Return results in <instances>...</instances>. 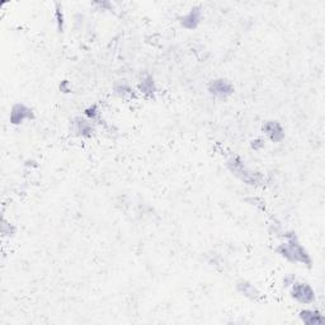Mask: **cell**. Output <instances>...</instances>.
Returning a JSON list of instances; mask_svg holds the SVG:
<instances>
[{
  "instance_id": "3",
  "label": "cell",
  "mask_w": 325,
  "mask_h": 325,
  "mask_svg": "<svg viewBox=\"0 0 325 325\" xmlns=\"http://www.w3.org/2000/svg\"><path fill=\"white\" fill-rule=\"evenodd\" d=\"M208 91H210V93L213 94V96L225 98V97L230 96L234 89H232V86L227 82V80L217 79L211 82L210 87H208Z\"/></svg>"
},
{
  "instance_id": "5",
  "label": "cell",
  "mask_w": 325,
  "mask_h": 325,
  "mask_svg": "<svg viewBox=\"0 0 325 325\" xmlns=\"http://www.w3.org/2000/svg\"><path fill=\"white\" fill-rule=\"evenodd\" d=\"M263 131L268 135V137L272 140V141L278 142L285 137V133H283V130L282 127H281V125L278 122H275V121H269V122H267L266 125L263 126Z\"/></svg>"
},
{
  "instance_id": "6",
  "label": "cell",
  "mask_w": 325,
  "mask_h": 325,
  "mask_svg": "<svg viewBox=\"0 0 325 325\" xmlns=\"http://www.w3.org/2000/svg\"><path fill=\"white\" fill-rule=\"evenodd\" d=\"M300 319L307 325H319L324 322V317L319 311L315 310H302L300 312Z\"/></svg>"
},
{
  "instance_id": "8",
  "label": "cell",
  "mask_w": 325,
  "mask_h": 325,
  "mask_svg": "<svg viewBox=\"0 0 325 325\" xmlns=\"http://www.w3.org/2000/svg\"><path fill=\"white\" fill-rule=\"evenodd\" d=\"M237 288H239V291L242 293V295L248 296V297H252V299H254V297L258 295V292H257V290L254 288V286H252L251 283H248V282L239 283V285H237Z\"/></svg>"
},
{
  "instance_id": "7",
  "label": "cell",
  "mask_w": 325,
  "mask_h": 325,
  "mask_svg": "<svg viewBox=\"0 0 325 325\" xmlns=\"http://www.w3.org/2000/svg\"><path fill=\"white\" fill-rule=\"evenodd\" d=\"M198 22H200V12L192 11L188 16L184 17L182 24H183L186 28H195V27L198 24Z\"/></svg>"
},
{
  "instance_id": "2",
  "label": "cell",
  "mask_w": 325,
  "mask_h": 325,
  "mask_svg": "<svg viewBox=\"0 0 325 325\" xmlns=\"http://www.w3.org/2000/svg\"><path fill=\"white\" fill-rule=\"evenodd\" d=\"M291 296L301 304H311L315 301V292L307 283H293Z\"/></svg>"
},
{
  "instance_id": "4",
  "label": "cell",
  "mask_w": 325,
  "mask_h": 325,
  "mask_svg": "<svg viewBox=\"0 0 325 325\" xmlns=\"http://www.w3.org/2000/svg\"><path fill=\"white\" fill-rule=\"evenodd\" d=\"M27 118H32V111L30 108H27L24 104H16V106L12 108L11 113V121L14 125H18V123H22Z\"/></svg>"
},
{
  "instance_id": "1",
  "label": "cell",
  "mask_w": 325,
  "mask_h": 325,
  "mask_svg": "<svg viewBox=\"0 0 325 325\" xmlns=\"http://www.w3.org/2000/svg\"><path fill=\"white\" fill-rule=\"evenodd\" d=\"M295 239L296 236L295 235H292L286 244H282V246L278 248V253L291 262L310 263V259H309V256H307L306 251L300 246L299 242L295 241Z\"/></svg>"
}]
</instances>
